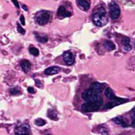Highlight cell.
<instances>
[{"instance_id": "1", "label": "cell", "mask_w": 135, "mask_h": 135, "mask_svg": "<svg viewBox=\"0 0 135 135\" xmlns=\"http://www.w3.org/2000/svg\"><path fill=\"white\" fill-rule=\"evenodd\" d=\"M92 20L94 24L98 26H103L108 22L106 11L104 8H100L97 12L92 15Z\"/></svg>"}, {"instance_id": "2", "label": "cell", "mask_w": 135, "mask_h": 135, "mask_svg": "<svg viewBox=\"0 0 135 135\" xmlns=\"http://www.w3.org/2000/svg\"><path fill=\"white\" fill-rule=\"evenodd\" d=\"M103 104V100L94 101L86 102L82 104L81 110L84 112H91L98 111Z\"/></svg>"}, {"instance_id": "3", "label": "cell", "mask_w": 135, "mask_h": 135, "mask_svg": "<svg viewBox=\"0 0 135 135\" xmlns=\"http://www.w3.org/2000/svg\"><path fill=\"white\" fill-rule=\"evenodd\" d=\"M82 98L86 102H94L102 100V98L99 94L91 89L84 90L82 93Z\"/></svg>"}, {"instance_id": "4", "label": "cell", "mask_w": 135, "mask_h": 135, "mask_svg": "<svg viewBox=\"0 0 135 135\" xmlns=\"http://www.w3.org/2000/svg\"><path fill=\"white\" fill-rule=\"evenodd\" d=\"M50 13L46 10L38 12L36 15V21L40 25L46 24L50 19Z\"/></svg>"}, {"instance_id": "5", "label": "cell", "mask_w": 135, "mask_h": 135, "mask_svg": "<svg viewBox=\"0 0 135 135\" xmlns=\"http://www.w3.org/2000/svg\"><path fill=\"white\" fill-rule=\"evenodd\" d=\"M30 126L27 123L16 126L14 129L15 135H30Z\"/></svg>"}, {"instance_id": "6", "label": "cell", "mask_w": 135, "mask_h": 135, "mask_svg": "<svg viewBox=\"0 0 135 135\" xmlns=\"http://www.w3.org/2000/svg\"><path fill=\"white\" fill-rule=\"evenodd\" d=\"M110 14L111 19L115 20L118 18L120 15V9L118 5L115 3L112 2L110 6Z\"/></svg>"}, {"instance_id": "7", "label": "cell", "mask_w": 135, "mask_h": 135, "mask_svg": "<svg viewBox=\"0 0 135 135\" xmlns=\"http://www.w3.org/2000/svg\"><path fill=\"white\" fill-rule=\"evenodd\" d=\"M128 100V99H122V98H120L118 97V98L117 99L113 100L112 101L108 103L105 105V108H106V109H111V108H113L114 107H115V106L118 105L120 104H122V103H123L126 102Z\"/></svg>"}, {"instance_id": "8", "label": "cell", "mask_w": 135, "mask_h": 135, "mask_svg": "<svg viewBox=\"0 0 135 135\" xmlns=\"http://www.w3.org/2000/svg\"><path fill=\"white\" fill-rule=\"evenodd\" d=\"M63 59L65 62L69 65L73 64L74 62V57L71 52H65L63 54Z\"/></svg>"}, {"instance_id": "9", "label": "cell", "mask_w": 135, "mask_h": 135, "mask_svg": "<svg viewBox=\"0 0 135 135\" xmlns=\"http://www.w3.org/2000/svg\"><path fill=\"white\" fill-rule=\"evenodd\" d=\"M104 85L99 82H94L91 84L90 89L98 94L101 93L104 89Z\"/></svg>"}, {"instance_id": "10", "label": "cell", "mask_w": 135, "mask_h": 135, "mask_svg": "<svg viewBox=\"0 0 135 135\" xmlns=\"http://www.w3.org/2000/svg\"><path fill=\"white\" fill-rule=\"evenodd\" d=\"M60 70V68L58 66H51L45 70L44 73L46 75H53L59 73Z\"/></svg>"}, {"instance_id": "11", "label": "cell", "mask_w": 135, "mask_h": 135, "mask_svg": "<svg viewBox=\"0 0 135 135\" xmlns=\"http://www.w3.org/2000/svg\"><path fill=\"white\" fill-rule=\"evenodd\" d=\"M57 15L63 17H70L71 16V13L70 12L67 11L64 7H63V6H61L58 8Z\"/></svg>"}, {"instance_id": "12", "label": "cell", "mask_w": 135, "mask_h": 135, "mask_svg": "<svg viewBox=\"0 0 135 135\" xmlns=\"http://www.w3.org/2000/svg\"><path fill=\"white\" fill-rule=\"evenodd\" d=\"M105 95L106 96V97L109 99H110V100H115V99H117L118 98V97H117L114 93H113V90L110 88H107L105 90Z\"/></svg>"}, {"instance_id": "13", "label": "cell", "mask_w": 135, "mask_h": 135, "mask_svg": "<svg viewBox=\"0 0 135 135\" xmlns=\"http://www.w3.org/2000/svg\"><path fill=\"white\" fill-rule=\"evenodd\" d=\"M78 3L83 11H87L90 7V3L86 0H79Z\"/></svg>"}, {"instance_id": "14", "label": "cell", "mask_w": 135, "mask_h": 135, "mask_svg": "<svg viewBox=\"0 0 135 135\" xmlns=\"http://www.w3.org/2000/svg\"><path fill=\"white\" fill-rule=\"evenodd\" d=\"M112 120L115 123L117 124L121 125L123 127H127L128 126L126 121L121 117H115L112 119Z\"/></svg>"}, {"instance_id": "15", "label": "cell", "mask_w": 135, "mask_h": 135, "mask_svg": "<svg viewBox=\"0 0 135 135\" xmlns=\"http://www.w3.org/2000/svg\"><path fill=\"white\" fill-rule=\"evenodd\" d=\"M20 65L25 72H27L30 70L31 64L30 62L27 60L22 61L20 63Z\"/></svg>"}, {"instance_id": "16", "label": "cell", "mask_w": 135, "mask_h": 135, "mask_svg": "<svg viewBox=\"0 0 135 135\" xmlns=\"http://www.w3.org/2000/svg\"><path fill=\"white\" fill-rule=\"evenodd\" d=\"M103 46L107 50H109V51L113 50L115 49V45L113 44V43L112 42L109 41V40H107L104 42Z\"/></svg>"}, {"instance_id": "17", "label": "cell", "mask_w": 135, "mask_h": 135, "mask_svg": "<svg viewBox=\"0 0 135 135\" xmlns=\"http://www.w3.org/2000/svg\"><path fill=\"white\" fill-rule=\"evenodd\" d=\"M47 116L50 119L53 120H57L58 119L56 111L53 109H49L47 111Z\"/></svg>"}, {"instance_id": "18", "label": "cell", "mask_w": 135, "mask_h": 135, "mask_svg": "<svg viewBox=\"0 0 135 135\" xmlns=\"http://www.w3.org/2000/svg\"><path fill=\"white\" fill-rule=\"evenodd\" d=\"M35 37L36 38V40L40 42V43H45L47 41V37L45 35L44 36H41L40 35H39L38 33H35Z\"/></svg>"}, {"instance_id": "19", "label": "cell", "mask_w": 135, "mask_h": 135, "mask_svg": "<svg viewBox=\"0 0 135 135\" xmlns=\"http://www.w3.org/2000/svg\"><path fill=\"white\" fill-rule=\"evenodd\" d=\"M34 123L37 126H43L46 124V121L41 118H38L35 120Z\"/></svg>"}, {"instance_id": "20", "label": "cell", "mask_w": 135, "mask_h": 135, "mask_svg": "<svg viewBox=\"0 0 135 135\" xmlns=\"http://www.w3.org/2000/svg\"><path fill=\"white\" fill-rule=\"evenodd\" d=\"M98 130H99V132L102 134L106 135V134H108V130L107 128L102 126H100L99 127Z\"/></svg>"}, {"instance_id": "21", "label": "cell", "mask_w": 135, "mask_h": 135, "mask_svg": "<svg viewBox=\"0 0 135 135\" xmlns=\"http://www.w3.org/2000/svg\"><path fill=\"white\" fill-rule=\"evenodd\" d=\"M30 52L31 54L34 55V56H37L39 54L38 50L34 47H32L30 49Z\"/></svg>"}, {"instance_id": "22", "label": "cell", "mask_w": 135, "mask_h": 135, "mask_svg": "<svg viewBox=\"0 0 135 135\" xmlns=\"http://www.w3.org/2000/svg\"><path fill=\"white\" fill-rule=\"evenodd\" d=\"M130 38H129V37H124L122 38V40H121L122 44L124 46L129 45V44H130Z\"/></svg>"}, {"instance_id": "23", "label": "cell", "mask_w": 135, "mask_h": 135, "mask_svg": "<svg viewBox=\"0 0 135 135\" xmlns=\"http://www.w3.org/2000/svg\"><path fill=\"white\" fill-rule=\"evenodd\" d=\"M131 117L132 120L131 125L133 127H135V109L132 110V111L131 113Z\"/></svg>"}, {"instance_id": "24", "label": "cell", "mask_w": 135, "mask_h": 135, "mask_svg": "<svg viewBox=\"0 0 135 135\" xmlns=\"http://www.w3.org/2000/svg\"><path fill=\"white\" fill-rule=\"evenodd\" d=\"M10 92L13 95H16L20 92V90H18V89H17L16 88H13L11 89Z\"/></svg>"}, {"instance_id": "25", "label": "cell", "mask_w": 135, "mask_h": 135, "mask_svg": "<svg viewBox=\"0 0 135 135\" xmlns=\"http://www.w3.org/2000/svg\"><path fill=\"white\" fill-rule=\"evenodd\" d=\"M17 31L22 34L24 35L25 33V30L24 28H23L22 27H21V26L18 23H17Z\"/></svg>"}, {"instance_id": "26", "label": "cell", "mask_w": 135, "mask_h": 135, "mask_svg": "<svg viewBox=\"0 0 135 135\" xmlns=\"http://www.w3.org/2000/svg\"><path fill=\"white\" fill-rule=\"evenodd\" d=\"M27 91L30 93H31V94H33V93H35V90L34 89V88H33L31 86H30L27 88Z\"/></svg>"}, {"instance_id": "27", "label": "cell", "mask_w": 135, "mask_h": 135, "mask_svg": "<svg viewBox=\"0 0 135 135\" xmlns=\"http://www.w3.org/2000/svg\"><path fill=\"white\" fill-rule=\"evenodd\" d=\"M123 49L126 51H130L132 49V47H131V45L129 44V45H128L124 46Z\"/></svg>"}, {"instance_id": "28", "label": "cell", "mask_w": 135, "mask_h": 135, "mask_svg": "<svg viewBox=\"0 0 135 135\" xmlns=\"http://www.w3.org/2000/svg\"><path fill=\"white\" fill-rule=\"evenodd\" d=\"M20 20V21H21V24H22L23 25H25V21L24 17V16H23V15H22L21 16Z\"/></svg>"}, {"instance_id": "29", "label": "cell", "mask_w": 135, "mask_h": 135, "mask_svg": "<svg viewBox=\"0 0 135 135\" xmlns=\"http://www.w3.org/2000/svg\"><path fill=\"white\" fill-rule=\"evenodd\" d=\"M13 3L14 4V5L17 7V8H19L20 7V6H19V4H18V2L17 1V0H12Z\"/></svg>"}, {"instance_id": "30", "label": "cell", "mask_w": 135, "mask_h": 135, "mask_svg": "<svg viewBox=\"0 0 135 135\" xmlns=\"http://www.w3.org/2000/svg\"><path fill=\"white\" fill-rule=\"evenodd\" d=\"M35 83H36V85L38 87V88H40V85H42V84L40 82V81L38 80H35Z\"/></svg>"}, {"instance_id": "31", "label": "cell", "mask_w": 135, "mask_h": 135, "mask_svg": "<svg viewBox=\"0 0 135 135\" xmlns=\"http://www.w3.org/2000/svg\"><path fill=\"white\" fill-rule=\"evenodd\" d=\"M22 8H23V9L25 11H28V8L27 7V6L25 5H22Z\"/></svg>"}, {"instance_id": "32", "label": "cell", "mask_w": 135, "mask_h": 135, "mask_svg": "<svg viewBox=\"0 0 135 135\" xmlns=\"http://www.w3.org/2000/svg\"><path fill=\"white\" fill-rule=\"evenodd\" d=\"M46 135H51L50 134H46Z\"/></svg>"}, {"instance_id": "33", "label": "cell", "mask_w": 135, "mask_h": 135, "mask_svg": "<svg viewBox=\"0 0 135 135\" xmlns=\"http://www.w3.org/2000/svg\"><path fill=\"white\" fill-rule=\"evenodd\" d=\"M134 47H135V43H134Z\"/></svg>"}]
</instances>
